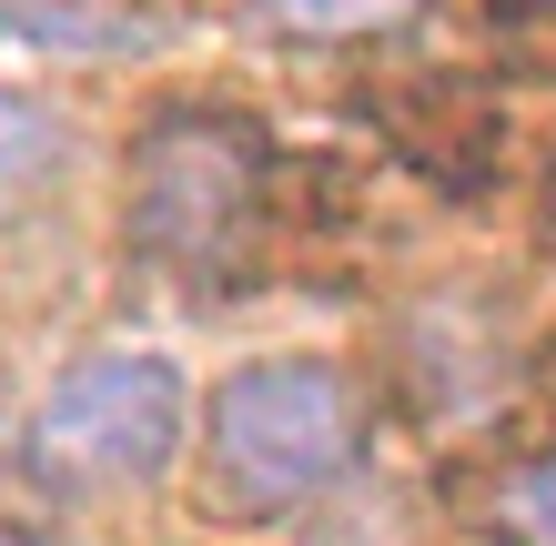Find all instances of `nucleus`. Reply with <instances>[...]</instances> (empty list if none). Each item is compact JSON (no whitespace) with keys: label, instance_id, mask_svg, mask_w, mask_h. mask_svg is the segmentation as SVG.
Returning <instances> with one entry per match:
<instances>
[{"label":"nucleus","instance_id":"f257e3e1","mask_svg":"<svg viewBox=\"0 0 556 546\" xmlns=\"http://www.w3.org/2000/svg\"><path fill=\"white\" fill-rule=\"evenodd\" d=\"M375 445V395L334 355H264L213 384L203 415V506L223 526H274L283 506L344 486Z\"/></svg>","mask_w":556,"mask_h":546},{"label":"nucleus","instance_id":"f03ea898","mask_svg":"<svg viewBox=\"0 0 556 546\" xmlns=\"http://www.w3.org/2000/svg\"><path fill=\"white\" fill-rule=\"evenodd\" d=\"M264 182H274V152L243 112L173 102L132 142L122 243L173 283H243L264 253Z\"/></svg>","mask_w":556,"mask_h":546},{"label":"nucleus","instance_id":"7ed1b4c3","mask_svg":"<svg viewBox=\"0 0 556 546\" xmlns=\"http://www.w3.org/2000/svg\"><path fill=\"white\" fill-rule=\"evenodd\" d=\"M182 435H192L182 365L112 344V355H81L72 374H51V395L30 405V435H21V475L61 506L132 496L182 456Z\"/></svg>","mask_w":556,"mask_h":546},{"label":"nucleus","instance_id":"20e7f679","mask_svg":"<svg viewBox=\"0 0 556 546\" xmlns=\"http://www.w3.org/2000/svg\"><path fill=\"white\" fill-rule=\"evenodd\" d=\"M233 11L264 30V41H384V30H415L425 0H233Z\"/></svg>","mask_w":556,"mask_h":546},{"label":"nucleus","instance_id":"39448f33","mask_svg":"<svg viewBox=\"0 0 556 546\" xmlns=\"http://www.w3.org/2000/svg\"><path fill=\"white\" fill-rule=\"evenodd\" d=\"M0 41H41V51H152L142 11L112 0H0Z\"/></svg>","mask_w":556,"mask_h":546},{"label":"nucleus","instance_id":"423d86ee","mask_svg":"<svg viewBox=\"0 0 556 546\" xmlns=\"http://www.w3.org/2000/svg\"><path fill=\"white\" fill-rule=\"evenodd\" d=\"M72 163V142H61V122L30 102V91H0V223H21L41 192L61 182Z\"/></svg>","mask_w":556,"mask_h":546},{"label":"nucleus","instance_id":"0eeeda50","mask_svg":"<svg viewBox=\"0 0 556 546\" xmlns=\"http://www.w3.org/2000/svg\"><path fill=\"white\" fill-rule=\"evenodd\" d=\"M485 526H496V546H556V445L496 475V496H485Z\"/></svg>","mask_w":556,"mask_h":546},{"label":"nucleus","instance_id":"6e6552de","mask_svg":"<svg viewBox=\"0 0 556 546\" xmlns=\"http://www.w3.org/2000/svg\"><path fill=\"white\" fill-rule=\"evenodd\" d=\"M536 243L556 253V182H546V213H536Z\"/></svg>","mask_w":556,"mask_h":546},{"label":"nucleus","instance_id":"1a4fd4ad","mask_svg":"<svg viewBox=\"0 0 556 546\" xmlns=\"http://www.w3.org/2000/svg\"><path fill=\"white\" fill-rule=\"evenodd\" d=\"M0 546H51V536L41 526H0Z\"/></svg>","mask_w":556,"mask_h":546}]
</instances>
